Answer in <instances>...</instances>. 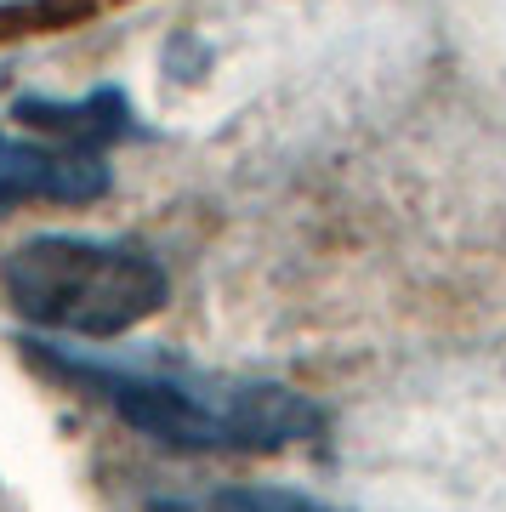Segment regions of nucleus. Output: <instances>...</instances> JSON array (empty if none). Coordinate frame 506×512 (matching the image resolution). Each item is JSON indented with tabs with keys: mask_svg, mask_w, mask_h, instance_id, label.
<instances>
[{
	"mask_svg": "<svg viewBox=\"0 0 506 512\" xmlns=\"http://www.w3.org/2000/svg\"><path fill=\"white\" fill-rule=\"evenodd\" d=\"M52 370L91 387L114 416L143 439L171 450H239L268 456L325 433V410L279 382H211V376H171V370H120L97 359L52 353Z\"/></svg>",
	"mask_w": 506,
	"mask_h": 512,
	"instance_id": "obj_1",
	"label": "nucleus"
},
{
	"mask_svg": "<svg viewBox=\"0 0 506 512\" xmlns=\"http://www.w3.org/2000/svg\"><path fill=\"white\" fill-rule=\"evenodd\" d=\"M0 291L35 325L103 342L154 319L171 296V279L137 245L40 234L0 262Z\"/></svg>",
	"mask_w": 506,
	"mask_h": 512,
	"instance_id": "obj_2",
	"label": "nucleus"
},
{
	"mask_svg": "<svg viewBox=\"0 0 506 512\" xmlns=\"http://www.w3.org/2000/svg\"><path fill=\"white\" fill-rule=\"evenodd\" d=\"M109 194V165L103 154H74V148H46L29 137H0V211L23 200H97Z\"/></svg>",
	"mask_w": 506,
	"mask_h": 512,
	"instance_id": "obj_3",
	"label": "nucleus"
},
{
	"mask_svg": "<svg viewBox=\"0 0 506 512\" xmlns=\"http://www.w3.org/2000/svg\"><path fill=\"white\" fill-rule=\"evenodd\" d=\"M18 120L35 126L40 137H52L57 148H74V154H97L109 148L114 137H131V109L120 92H91L80 103H46V97H23Z\"/></svg>",
	"mask_w": 506,
	"mask_h": 512,
	"instance_id": "obj_4",
	"label": "nucleus"
},
{
	"mask_svg": "<svg viewBox=\"0 0 506 512\" xmlns=\"http://www.w3.org/2000/svg\"><path fill=\"white\" fill-rule=\"evenodd\" d=\"M205 512H336V507H325L302 490H279V484H239V490H222Z\"/></svg>",
	"mask_w": 506,
	"mask_h": 512,
	"instance_id": "obj_5",
	"label": "nucleus"
},
{
	"mask_svg": "<svg viewBox=\"0 0 506 512\" xmlns=\"http://www.w3.org/2000/svg\"><path fill=\"white\" fill-rule=\"evenodd\" d=\"M148 512H205V507H194V501H154Z\"/></svg>",
	"mask_w": 506,
	"mask_h": 512,
	"instance_id": "obj_6",
	"label": "nucleus"
}]
</instances>
